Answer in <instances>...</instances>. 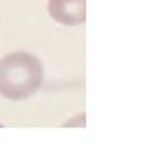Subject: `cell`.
<instances>
[{"label": "cell", "mask_w": 149, "mask_h": 149, "mask_svg": "<svg viewBox=\"0 0 149 149\" xmlns=\"http://www.w3.org/2000/svg\"><path fill=\"white\" fill-rule=\"evenodd\" d=\"M43 85L42 61L28 52H12L0 58V96L23 101L37 95Z\"/></svg>", "instance_id": "obj_1"}, {"label": "cell", "mask_w": 149, "mask_h": 149, "mask_svg": "<svg viewBox=\"0 0 149 149\" xmlns=\"http://www.w3.org/2000/svg\"><path fill=\"white\" fill-rule=\"evenodd\" d=\"M48 13L56 23L78 27L86 22V0H48Z\"/></svg>", "instance_id": "obj_2"}, {"label": "cell", "mask_w": 149, "mask_h": 149, "mask_svg": "<svg viewBox=\"0 0 149 149\" xmlns=\"http://www.w3.org/2000/svg\"><path fill=\"white\" fill-rule=\"evenodd\" d=\"M0 126H2V124H0Z\"/></svg>", "instance_id": "obj_3"}]
</instances>
